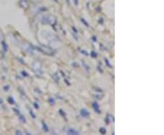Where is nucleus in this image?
Listing matches in <instances>:
<instances>
[{
  "instance_id": "nucleus-2",
  "label": "nucleus",
  "mask_w": 164,
  "mask_h": 135,
  "mask_svg": "<svg viewBox=\"0 0 164 135\" xmlns=\"http://www.w3.org/2000/svg\"><path fill=\"white\" fill-rule=\"evenodd\" d=\"M81 115L83 117H87L89 115V112H88L86 109H83V110H81Z\"/></svg>"
},
{
  "instance_id": "nucleus-5",
  "label": "nucleus",
  "mask_w": 164,
  "mask_h": 135,
  "mask_svg": "<svg viewBox=\"0 0 164 135\" xmlns=\"http://www.w3.org/2000/svg\"><path fill=\"white\" fill-rule=\"evenodd\" d=\"M16 133H18V134H22V133L20 132V131H16Z\"/></svg>"
},
{
  "instance_id": "nucleus-3",
  "label": "nucleus",
  "mask_w": 164,
  "mask_h": 135,
  "mask_svg": "<svg viewBox=\"0 0 164 135\" xmlns=\"http://www.w3.org/2000/svg\"><path fill=\"white\" fill-rule=\"evenodd\" d=\"M100 133H106V130H105V129H103V128H101V129H100Z\"/></svg>"
},
{
  "instance_id": "nucleus-4",
  "label": "nucleus",
  "mask_w": 164,
  "mask_h": 135,
  "mask_svg": "<svg viewBox=\"0 0 164 135\" xmlns=\"http://www.w3.org/2000/svg\"><path fill=\"white\" fill-rule=\"evenodd\" d=\"M4 49H5V50H6V49H7V48H6V45H5V43H4Z\"/></svg>"
},
{
  "instance_id": "nucleus-1",
  "label": "nucleus",
  "mask_w": 164,
  "mask_h": 135,
  "mask_svg": "<svg viewBox=\"0 0 164 135\" xmlns=\"http://www.w3.org/2000/svg\"><path fill=\"white\" fill-rule=\"evenodd\" d=\"M67 133L68 134H79V132L74 129H68L67 130Z\"/></svg>"
}]
</instances>
